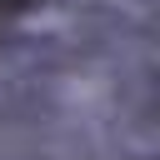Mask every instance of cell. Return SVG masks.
I'll list each match as a JSON object with an SVG mask.
<instances>
[{"mask_svg": "<svg viewBox=\"0 0 160 160\" xmlns=\"http://www.w3.org/2000/svg\"><path fill=\"white\" fill-rule=\"evenodd\" d=\"M0 5H10V10H15V5H30V0H0Z\"/></svg>", "mask_w": 160, "mask_h": 160, "instance_id": "cell-1", "label": "cell"}]
</instances>
